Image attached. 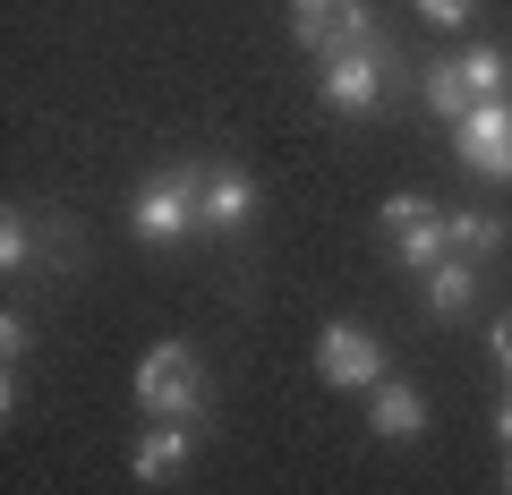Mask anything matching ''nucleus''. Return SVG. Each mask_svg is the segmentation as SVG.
Here are the masks:
<instances>
[{"label":"nucleus","instance_id":"nucleus-17","mask_svg":"<svg viewBox=\"0 0 512 495\" xmlns=\"http://www.w3.org/2000/svg\"><path fill=\"white\" fill-rule=\"evenodd\" d=\"M470 9H478V0H419V18L444 26V35H453V26H470Z\"/></svg>","mask_w":512,"mask_h":495},{"label":"nucleus","instance_id":"nucleus-18","mask_svg":"<svg viewBox=\"0 0 512 495\" xmlns=\"http://www.w3.org/2000/svg\"><path fill=\"white\" fill-rule=\"evenodd\" d=\"M495 444H504V453H512V393H504V402H495Z\"/></svg>","mask_w":512,"mask_h":495},{"label":"nucleus","instance_id":"nucleus-1","mask_svg":"<svg viewBox=\"0 0 512 495\" xmlns=\"http://www.w3.org/2000/svg\"><path fill=\"white\" fill-rule=\"evenodd\" d=\"M128 231L146 239V248H188V239L205 231V171H154V180H137V197H128Z\"/></svg>","mask_w":512,"mask_h":495},{"label":"nucleus","instance_id":"nucleus-19","mask_svg":"<svg viewBox=\"0 0 512 495\" xmlns=\"http://www.w3.org/2000/svg\"><path fill=\"white\" fill-rule=\"evenodd\" d=\"M495 367H504V376H512V316H504V325H495Z\"/></svg>","mask_w":512,"mask_h":495},{"label":"nucleus","instance_id":"nucleus-3","mask_svg":"<svg viewBox=\"0 0 512 495\" xmlns=\"http://www.w3.org/2000/svg\"><path fill=\"white\" fill-rule=\"evenodd\" d=\"M376 231H384V248H393L402 274H427V265L453 257V214L427 205V197H393V205L376 214Z\"/></svg>","mask_w":512,"mask_h":495},{"label":"nucleus","instance_id":"nucleus-16","mask_svg":"<svg viewBox=\"0 0 512 495\" xmlns=\"http://www.w3.org/2000/svg\"><path fill=\"white\" fill-rule=\"evenodd\" d=\"M26 350H35V325H26V316H0V359H9V376H18Z\"/></svg>","mask_w":512,"mask_h":495},{"label":"nucleus","instance_id":"nucleus-11","mask_svg":"<svg viewBox=\"0 0 512 495\" xmlns=\"http://www.w3.org/2000/svg\"><path fill=\"white\" fill-rule=\"evenodd\" d=\"M419 299H427V316H470V299H478V274H470V257H444V265H427L419 274Z\"/></svg>","mask_w":512,"mask_h":495},{"label":"nucleus","instance_id":"nucleus-20","mask_svg":"<svg viewBox=\"0 0 512 495\" xmlns=\"http://www.w3.org/2000/svg\"><path fill=\"white\" fill-rule=\"evenodd\" d=\"M504 487H512V461H504Z\"/></svg>","mask_w":512,"mask_h":495},{"label":"nucleus","instance_id":"nucleus-9","mask_svg":"<svg viewBox=\"0 0 512 495\" xmlns=\"http://www.w3.org/2000/svg\"><path fill=\"white\" fill-rule=\"evenodd\" d=\"M367 419H376V436H384V444H410V436H427V402L402 385V376H384V385L367 393Z\"/></svg>","mask_w":512,"mask_h":495},{"label":"nucleus","instance_id":"nucleus-15","mask_svg":"<svg viewBox=\"0 0 512 495\" xmlns=\"http://www.w3.org/2000/svg\"><path fill=\"white\" fill-rule=\"evenodd\" d=\"M35 257H43V248H35V222L9 205V214H0V265H9V274H26Z\"/></svg>","mask_w":512,"mask_h":495},{"label":"nucleus","instance_id":"nucleus-13","mask_svg":"<svg viewBox=\"0 0 512 495\" xmlns=\"http://www.w3.org/2000/svg\"><path fill=\"white\" fill-rule=\"evenodd\" d=\"M419 103L436 111L444 129H461V120H470V111H478V94L461 86V60H436V69H427V86H419Z\"/></svg>","mask_w":512,"mask_h":495},{"label":"nucleus","instance_id":"nucleus-6","mask_svg":"<svg viewBox=\"0 0 512 495\" xmlns=\"http://www.w3.org/2000/svg\"><path fill=\"white\" fill-rule=\"evenodd\" d=\"M384 69H393V52H384V43L333 52V60H325V111H333V120H367V111L384 103Z\"/></svg>","mask_w":512,"mask_h":495},{"label":"nucleus","instance_id":"nucleus-2","mask_svg":"<svg viewBox=\"0 0 512 495\" xmlns=\"http://www.w3.org/2000/svg\"><path fill=\"white\" fill-rule=\"evenodd\" d=\"M128 393H137L146 419H205V359L188 342H154L128 376Z\"/></svg>","mask_w":512,"mask_h":495},{"label":"nucleus","instance_id":"nucleus-4","mask_svg":"<svg viewBox=\"0 0 512 495\" xmlns=\"http://www.w3.org/2000/svg\"><path fill=\"white\" fill-rule=\"evenodd\" d=\"M291 43L333 60V52H359V43H384V35H376L367 0H291Z\"/></svg>","mask_w":512,"mask_h":495},{"label":"nucleus","instance_id":"nucleus-5","mask_svg":"<svg viewBox=\"0 0 512 495\" xmlns=\"http://www.w3.org/2000/svg\"><path fill=\"white\" fill-rule=\"evenodd\" d=\"M316 385L333 393H376L384 385V342L367 325H350V316H333L325 333H316Z\"/></svg>","mask_w":512,"mask_h":495},{"label":"nucleus","instance_id":"nucleus-7","mask_svg":"<svg viewBox=\"0 0 512 495\" xmlns=\"http://www.w3.org/2000/svg\"><path fill=\"white\" fill-rule=\"evenodd\" d=\"M188 461H197V419H146V436L128 444L137 487H171V478H188Z\"/></svg>","mask_w":512,"mask_h":495},{"label":"nucleus","instance_id":"nucleus-8","mask_svg":"<svg viewBox=\"0 0 512 495\" xmlns=\"http://www.w3.org/2000/svg\"><path fill=\"white\" fill-rule=\"evenodd\" d=\"M453 154L478 171V180H512V94L504 103H478L453 129Z\"/></svg>","mask_w":512,"mask_h":495},{"label":"nucleus","instance_id":"nucleus-10","mask_svg":"<svg viewBox=\"0 0 512 495\" xmlns=\"http://www.w3.org/2000/svg\"><path fill=\"white\" fill-rule=\"evenodd\" d=\"M256 222V180L248 171H205V231H248Z\"/></svg>","mask_w":512,"mask_h":495},{"label":"nucleus","instance_id":"nucleus-14","mask_svg":"<svg viewBox=\"0 0 512 495\" xmlns=\"http://www.w3.org/2000/svg\"><path fill=\"white\" fill-rule=\"evenodd\" d=\"M495 248H504V214H487V205L453 214V257H495Z\"/></svg>","mask_w":512,"mask_h":495},{"label":"nucleus","instance_id":"nucleus-12","mask_svg":"<svg viewBox=\"0 0 512 495\" xmlns=\"http://www.w3.org/2000/svg\"><path fill=\"white\" fill-rule=\"evenodd\" d=\"M461 86H470L478 103H504L512 94V52L504 43H470V52H461Z\"/></svg>","mask_w":512,"mask_h":495}]
</instances>
